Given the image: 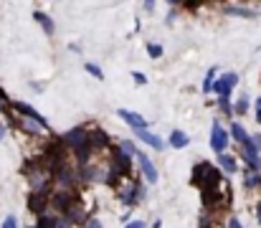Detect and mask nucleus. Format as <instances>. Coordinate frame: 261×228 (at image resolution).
Returning <instances> with one entry per match:
<instances>
[{"instance_id": "4be33fe9", "label": "nucleus", "mask_w": 261, "mask_h": 228, "mask_svg": "<svg viewBox=\"0 0 261 228\" xmlns=\"http://www.w3.org/2000/svg\"><path fill=\"white\" fill-rule=\"evenodd\" d=\"M82 228H104V226H101V221H99V218H94V216H89L87 221L82 223Z\"/></svg>"}, {"instance_id": "bb28decb", "label": "nucleus", "mask_w": 261, "mask_h": 228, "mask_svg": "<svg viewBox=\"0 0 261 228\" xmlns=\"http://www.w3.org/2000/svg\"><path fill=\"white\" fill-rule=\"evenodd\" d=\"M256 221H259V226H261V200L256 203Z\"/></svg>"}, {"instance_id": "6ab92c4d", "label": "nucleus", "mask_w": 261, "mask_h": 228, "mask_svg": "<svg viewBox=\"0 0 261 228\" xmlns=\"http://www.w3.org/2000/svg\"><path fill=\"white\" fill-rule=\"evenodd\" d=\"M213 81H216V66H211L208 71H205V79H203V94H211V86H213Z\"/></svg>"}, {"instance_id": "7ed1b4c3", "label": "nucleus", "mask_w": 261, "mask_h": 228, "mask_svg": "<svg viewBox=\"0 0 261 228\" xmlns=\"http://www.w3.org/2000/svg\"><path fill=\"white\" fill-rule=\"evenodd\" d=\"M228 142H231L228 132H226V130H223V124L216 119V122H213V127H211V150L216 152V155H223L226 147H228Z\"/></svg>"}, {"instance_id": "9b49d317", "label": "nucleus", "mask_w": 261, "mask_h": 228, "mask_svg": "<svg viewBox=\"0 0 261 228\" xmlns=\"http://www.w3.org/2000/svg\"><path fill=\"white\" fill-rule=\"evenodd\" d=\"M33 20L43 28V33H46V36H54L56 26H54V18H51L48 13H43V10H33Z\"/></svg>"}, {"instance_id": "2f4dec72", "label": "nucleus", "mask_w": 261, "mask_h": 228, "mask_svg": "<svg viewBox=\"0 0 261 228\" xmlns=\"http://www.w3.org/2000/svg\"><path fill=\"white\" fill-rule=\"evenodd\" d=\"M28 228H38V226H33V223H31V226H28Z\"/></svg>"}, {"instance_id": "a878e982", "label": "nucleus", "mask_w": 261, "mask_h": 228, "mask_svg": "<svg viewBox=\"0 0 261 228\" xmlns=\"http://www.w3.org/2000/svg\"><path fill=\"white\" fill-rule=\"evenodd\" d=\"M228 228H244V226H241L239 218H231V221H228Z\"/></svg>"}, {"instance_id": "a211bd4d", "label": "nucleus", "mask_w": 261, "mask_h": 228, "mask_svg": "<svg viewBox=\"0 0 261 228\" xmlns=\"http://www.w3.org/2000/svg\"><path fill=\"white\" fill-rule=\"evenodd\" d=\"M246 112H249V96L244 94V96H239V99L233 102V114L241 117V114H246Z\"/></svg>"}, {"instance_id": "aec40b11", "label": "nucleus", "mask_w": 261, "mask_h": 228, "mask_svg": "<svg viewBox=\"0 0 261 228\" xmlns=\"http://www.w3.org/2000/svg\"><path fill=\"white\" fill-rule=\"evenodd\" d=\"M84 71H87L89 76H94L96 81H104V71H101V69H99L94 61H87V64H84Z\"/></svg>"}, {"instance_id": "9d476101", "label": "nucleus", "mask_w": 261, "mask_h": 228, "mask_svg": "<svg viewBox=\"0 0 261 228\" xmlns=\"http://www.w3.org/2000/svg\"><path fill=\"white\" fill-rule=\"evenodd\" d=\"M241 160L246 162V170H256V172H261V155L256 152L254 145H249V147L241 150Z\"/></svg>"}, {"instance_id": "dca6fc26", "label": "nucleus", "mask_w": 261, "mask_h": 228, "mask_svg": "<svg viewBox=\"0 0 261 228\" xmlns=\"http://www.w3.org/2000/svg\"><path fill=\"white\" fill-rule=\"evenodd\" d=\"M223 10L231 13V15H241V18H256V13L251 8H246V5H226Z\"/></svg>"}, {"instance_id": "cd10ccee", "label": "nucleus", "mask_w": 261, "mask_h": 228, "mask_svg": "<svg viewBox=\"0 0 261 228\" xmlns=\"http://www.w3.org/2000/svg\"><path fill=\"white\" fill-rule=\"evenodd\" d=\"M3 137H5V127L0 124V142H3Z\"/></svg>"}, {"instance_id": "412c9836", "label": "nucleus", "mask_w": 261, "mask_h": 228, "mask_svg": "<svg viewBox=\"0 0 261 228\" xmlns=\"http://www.w3.org/2000/svg\"><path fill=\"white\" fill-rule=\"evenodd\" d=\"M147 56H150V59H163V46L150 41V43H147Z\"/></svg>"}, {"instance_id": "423d86ee", "label": "nucleus", "mask_w": 261, "mask_h": 228, "mask_svg": "<svg viewBox=\"0 0 261 228\" xmlns=\"http://www.w3.org/2000/svg\"><path fill=\"white\" fill-rule=\"evenodd\" d=\"M117 117L132 130H147V124H150V119H145L140 112H132V109H119Z\"/></svg>"}, {"instance_id": "5701e85b", "label": "nucleus", "mask_w": 261, "mask_h": 228, "mask_svg": "<svg viewBox=\"0 0 261 228\" xmlns=\"http://www.w3.org/2000/svg\"><path fill=\"white\" fill-rule=\"evenodd\" d=\"M132 79H135V84H140V86L147 84V76L142 74V71H132Z\"/></svg>"}, {"instance_id": "b1692460", "label": "nucleus", "mask_w": 261, "mask_h": 228, "mask_svg": "<svg viewBox=\"0 0 261 228\" xmlns=\"http://www.w3.org/2000/svg\"><path fill=\"white\" fill-rule=\"evenodd\" d=\"M0 228H18V218H15V216H8V218L3 221V226Z\"/></svg>"}, {"instance_id": "20e7f679", "label": "nucleus", "mask_w": 261, "mask_h": 228, "mask_svg": "<svg viewBox=\"0 0 261 228\" xmlns=\"http://www.w3.org/2000/svg\"><path fill=\"white\" fill-rule=\"evenodd\" d=\"M236 84H239V74L228 71V74H223L221 79H216V81H213L211 94H216V96H231V89H233Z\"/></svg>"}, {"instance_id": "f03ea898", "label": "nucleus", "mask_w": 261, "mask_h": 228, "mask_svg": "<svg viewBox=\"0 0 261 228\" xmlns=\"http://www.w3.org/2000/svg\"><path fill=\"white\" fill-rule=\"evenodd\" d=\"M8 107H10V109H15V112H18L23 119H28V122L38 124L43 132H48V130H51V127H48V119H46L41 112H36L31 104H25V102H13V99H10V104H8Z\"/></svg>"}, {"instance_id": "0eeeda50", "label": "nucleus", "mask_w": 261, "mask_h": 228, "mask_svg": "<svg viewBox=\"0 0 261 228\" xmlns=\"http://www.w3.org/2000/svg\"><path fill=\"white\" fill-rule=\"evenodd\" d=\"M48 195H51V190L48 193H31L28 195V211L36 213V216L48 213Z\"/></svg>"}, {"instance_id": "1a4fd4ad", "label": "nucleus", "mask_w": 261, "mask_h": 228, "mask_svg": "<svg viewBox=\"0 0 261 228\" xmlns=\"http://www.w3.org/2000/svg\"><path fill=\"white\" fill-rule=\"evenodd\" d=\"M132 132H135V137H137V140H142L147 147H155L158 152L165 150V140H160V137H158V135H152L150 130H132Z\"/></svg>"}, {"instance_id": "393cba45", "label": "nucleus", "mask_w": 261, "mask_h": 228, "mask_svg": "<svg viewBox=\"0 0 261 228\" xmlns=\"http://www.w3.org/2000/svg\"><path fill=\"white\" fill-rule=\"evenodd\" d=\"M124 228H145V221H127Z\"/></svg>"}, {"instance_id": "6e6552de", "label": "nucleus", "mask_w": 261, "mask_h": 228, "mask_svg": "<svg viewBox=\"0 0 261 228\" xmlns=\"http://www.w3.org/2000/svg\"><path fill=\"white\" fill-rule=\"evenodd\" d=\"M36 226L38 228H74L64 216H56V213H43V216H38Z\"/></svg>"}, {"instance_id": "7c9ffc66", "label": "nucleus", "mask_w": 261, "mask_h": 228, "mask_svg": "<svg viewBox=\"0 0 261 228\" xmlns=\"http://www.w3.org/2000/svg\"><path fill=\"white\" fill-rule=\"evenodd\" d=\"M256 109H261V96H259V99H256Z\"/></svg>"}, {"instance_id": "f8f14e48", "label": "nucleus", "mask_w": 261, "mask_h": 228, "mask_svg": "<svg viewBox=\"0 0 261 228\" xmlns=\"http://www.w3.org/2000/svg\"><path fill=\"white\" fill-rule=\"evenodd\" d=\"M228 137H233V140H236V142L241 145V150L251 145V135H249V132H246V130H244V127H241L239 122H233V127H231V132H228Z\"/></svg>"}, {"instance_id": "c85d7f7f", "label": "nucleus", "mask_w": 261, "mask_h": 228, "mask_svg": "<svg viewBox=\"0 0 261 228\" xmlns=\"http://www.w3.org/2000/svg\"><path fill=\"white\" fill-rule=\"evenodd\" d=\"M256 122L261 124V109H256Z\"/></svg>"}, {"instance_id": "ddd939ff", "label": "nucleus", "mask_w": 261, "mask_h": 228, "mask_svg": "<svg viewBox=\"0 0 261 228\" xmlns=\"http://www.w3.org/2000/svg\"><path fill=\"white\" fill-rule=\"evenodd\" d=\"M218 167H221L226 175H236V170H239V160H236L233 155L223 152V155H218Z\"/></svg>"}, {"instance_id": "2eb2a0df", "label": "nucleus", "mask_w": 261, "mask_h": 228, "mask_svg": "<svg viewBox=\"0 0 261 228\" xmlns=\"http://www.w3.org/2000/svg\"><path fill=\"white\" fill-rule=\"evenodd\" d=\"M244 188H246V190L261 188V172H256V170H246V172H244Z\"/></svg>"}, {"instance_id": "4468645a", "label": "nucleus", "mask_w": 261, "mask_h": 228, "mask_svg": "<svg viewBox=\"0 0 261 228\" xmlns=\"http://www.w3.org/2000/svg\"><path fill=\"white\" fill-rule=\"evenodd\" d=\"M168 145H170L173 150H185V147L190 145V137H188L182 130H173L170 137H168Z\"/></svg>"}, {"instance_id": "f257e3e1", "label": "nucleus", "mask_w": 261, "mask_h": 228, "mask_svg": "<svg viewBox=\"0 0 261 228\" xmlns=\"http://www.w3.org/2000/svg\"><path fill=\"white\" fill-rule=\"evenodd\" d=\"M221 180H223V175H221V170H218L216 165H211V162H205V160L195 162V167H193V180H190V183H193L200 193L216 188Z\"/></svg>"}, {"instance_id": "39448f33", "label": "nucleus", "mask_w": 261, "mask_h": 228, "mask_svg": "<svg viewBox=\"0 0 261 228\" xmlns=\"http://www.w3.org/2000/svg\"><path fill=\"white\" fill-rule=\"evenodd\" d=\"M135 157H137V165H140V172L145 175V183H150V185H155L158 183V170H155V165H152V160L145 155L142 150L135 152Z\"/></svg>"}, {"instance_id": "f3484780", "label": "nucleus", "mask_w": 261, "mask_h": 228, "mask_svg": "<svg viewBox=\"0 0 261 228\" xmlns=\"http://www.w3.org/2000/svg\"><path fill=\"white\" fill-rule=\"evenodd\" d=\"M216 104H218V112H221V114L233 117V102H231V96H218Z\"/></svg>"}, {"instance_id": "c756f323", "label": "nucleus", "mask_w": 261, "mask_h": 228, "mask_svg": "<svg viewBox=\"0 0 261 228\" xmlns=\"http://www.w3.org/2000/svg\"><path fill=\"white\" fill-rule=\"evenodd\" d=\"M152 228H163V223H160V221H155V223H152Z\"/></svg>"}]
</instances>
